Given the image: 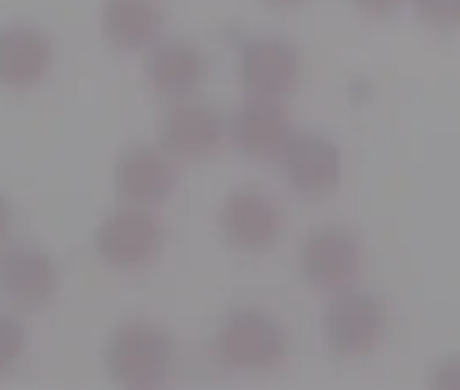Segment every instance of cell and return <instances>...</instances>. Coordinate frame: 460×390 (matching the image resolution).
I'll return each instance as SVG.
<instances>
[{
	"mask_svg": "<svg viewBox=\"0 0 460 390\" xmlns=\"http://www.w3.org/2000/svg\"><path fill=\"white\" fill-rule=\"evenodd\" d=\"M206 71L208 66L203 52L184 39L155 41L144 58V82L163 101L195 95L206 79Z\"/></svg>",
	"mask_w": 460,
	"mask_h": 390,
	"instance_id": "13",
	"label": "cell"
},
{
	"mask_svg": "<svg viewBox=\"0 0 460 390\" xmlns=\"http://www.w3.org/2000/svg\"><path fill=\"white\" fill-rule=\"evenodd\" d=\"M227 125L222 114L195 95L168 101L160 117V146L176 163H200L219 152Z\"/></svg>",
	"mask_w": 460,
	"mask_h": 390,
	"instance_id": "8",
	"label": "cell"
},
{
	"mask_svg": "<svg viewBox=\"0 0 460 390\" xmlns=\"http://www.w3.org/2000/svg\"><path fill=\"white\" fill-rule=\"evenodd\" d=\"M366 266L360 236L341 223H320L306 231L298 247V271L306 288L323 296L352 288Z\"/></svg>",
	"mask_w": 460,
	"mask_h": 390,
	"instance_id": "4",
	"label": "cell"
},
{
	"mask_svg": "<svg viewBox=\"0 0 460 390\" xmlns=\"http://www.w3.org/2000/svg\"><path fill=\"white\" fill-rule=\"evenodd\" d=\"M236 149L250 160H279L282 149L296 133L293 117L282 101L250 95L227 122Z\"/></svg>",
	"mask_w": 460,
	"mask_h": 390,
	"instance_id": "12",
	"label": "cell"
},
{
	"mask_svg": "<svg viewBox=\"0 0 460 390\" xmlns=\"http://www.w3.org/2000/svg\"><path fill=\"white\" fill-rule=\"evenodd\" d=\"M414 17L430 31L460 28V0H409Z\"/></svg>",
	"mask_w": 460,
	"mask_h": 390,
	"instance_id": "17",
	"label": "cell"
},
{
	"mask_svg": "<svg viewBox=\"0 0 460 390\" xmlns=\"http://www.w3.org/2000/svg\"><path fill=\"white\" fill-rule=\"evenodd\" d=\"M98 258L117 271H141L152 266L165 244V231L152 209L122 207L103 217L93 236Z\"/></svg>",
	"mask_w": 460,
	"mask_h": 390,
	"instance_id": "6",
	"label": "cell"
},
{
	"mask_svg": "<svg viewBox=\"0 0 460 390\" xmlns=\"http://www.w3.org/2000/svg\"><path fill=\"white\" fill-rule=\"evenodd\" d=\"M60 288L55 261L31 244L0 250V298L20 312H39L52 304Z\"/></svg>",
	"mask_w": 460,
	"mask_h": 390,
	"instance_id": "11",
	"label": "cell"
},
{
	"mask_svg": "<svg viewBox=\"0 0 460 390\" xmlns=\"http://www.w3.org/2000/svg\"><path fill=\"white\" fill-rule=\"evenodd\" d=\"M266 4L274 9H293V6H301L304 0H266Z\"/></svg>",
	"mask_w": 460,
	"mask_h": 390,
	"instance_id": "21",
	"label": "cell"
},
{
	"mask_svg": "<svg viewBox=\"0 0 460 390\" xmlns=\"http://www.w3.org/2000/svg\"><path fill=\"white\" fill-rule=\"evenodd\" d=\"M55 60L52 41L33 25H9L0 31V87L31 90L49 74Z\"/></svg>",
	"mask_w": 460,
	"mask_h": 390,
	"instance_id": "14",
	"label": "cell"
},
{
	"mask_svg": "<svg viewBox=\"0 0 460 390\" xmlns=\"http://www.w3.org/2000/svg\"><path fill=\"white\" fill-rule=\"evenodd\" d=\"M111 184L128 207L155 209L171 199L179 184L176 160L155 144H133L119 152L111 168Z\"/></svg>",
	"mask_w": 460,
	"mask_h": 390,
	"instance_id": "7",
	"label": "cell"
},
{
	"mask_svg": "<svg viewBox=\"0 0 460 390\" xmlns=\"http://www.w3.org/2000/svg\"><path fill=\"white\" fill-rule=\"evenodd\" d=\"M173 358L171 333L152 320H125L106 341V368L128 390L160 387L173 368Z\"/></svg>",
	"mask_w": 460,
	"mask_h": 390,
	"instance_id": "1",
	"label": "cell"
},
{
	"mask_svg": "<svg viewBox=\"0 0 460 390\" xmlns=\"http://www.w3.org/2000/svg\"><path fill=\"white\" fill-rule=\"evenodd\" d=\"M285 226L288 215L282 204L269 190L255 184L230 190L217 209V228L222 239L247 255H261L277 247Z\"/></svg>",
	"mask_w": 460,
	"mask_h": 390,
	"instance_id": "5",
	"label": "cell"
},
{
	"mask_svg": "<svg viewBox=\"0 0 460 390\" xmlns=\"http://www.w3.org/2000/svg\"><path fill=\"white\" fill-rule=\"evenodd\" d=\"M28 350V328L20 317L0 312V374L12 371Z\"/></svg>",
	"mask_w": 460,
	"mask_h": 390,
	"instance_id": "16",
	"label": "cell"
},
{
	"mask_svg": "<svg viewBox=\"0 0 460 390\" xmlns=\"http://www.w3.org/2000/svg\"><path fill=\"white\" fill-rule=\"evenodd\" d=\"M239 79L247 95L282 101L304 79V55L293 41L279 36L252 39L239 55Z\"/></svg>",
	"mask_w": 460,
	"mask_h": 390,
	"instance_id": "10",
	"label": "cell"
},
{
	"mask_svg": "<svg viewBox=\"0 0 460 390\" xmlns=\"http://www.w3.org/2000/svg\"><path fill=\"white\" fill-rule=\"evenodd\" d=\"M282 173L288 184L309 201H323L341 187L344 157L341 149L320 133H293L279 155Z\"/></svg>",
	"mask_w": 460,
	"mask_h": 390,
	"instance_id": "9",
	"label": "cell"
},
{
	"mask_svg": "<svg viewBox=\"0 0 460 390\" xmlns=\"http://www.w3.org/2000/svg\"><path fill=\"white\" fill-rule=\"evenodd\" d=\"M428 385L433 390H460V352H452L449 358H444L433 368Z\"/></svg>",
	"mask_w": 460,
	"mask_h": 390,
	"instance_id": "18",
	"label": "cell"
},
{
	"mask_svg": "<svg viewBox=\"0 0 460 390\" xmlns=\"http://www.w3.org/2000/svg\"><path fill=\"white\" fill-rule=\"evenodd\" d=\"M12 231H14V209L4 195H0V250L12 242Z\"/></svg>",
	"mask_w": 460,
	"mask_h": 390,
	"instance_id": "20",
	"label": "cell"
},
{
	"mask_svg": "<svg viewBox=\"0 0 460 390\" xmlns=\"http://www.w3.org/2000/svg\"><path fill=\"white\" fill-rule=\"evenodd\" d=\"M352 6L368 20H387L409 6V0H352Z\"/></svg>",
	"mask_w": 460,
	"mask_h": 390,
	"instance_id": "19",
	"label": "cell"
},
{
	"mask_svg": "<svg viewBox=\"0 0 460 390\" xmlns=\"http://www.w3.org/2000/svg\"><path fill=\"white\" fill-rule=\"evenodd\" d=\"M390 317L382 298L355 285L328 296L320 315V333L325 347L339 358H366L374 355L387 339Z\"/></svg>",
	"mask_w": 460,
	"mask_h": 390,
	"instance_id": "2",
	"label": "cell"
},
{
	"mask_svg": "<svg viewBox=\"0 0 460 390\" xmlns=\"http://www.w3.org/2000/svg\"><path fill=\"white\" fill-rule=\"evenodd\" d=\"M165 12L160 0H103L101 33L119 52L149 49L163 28Z\"/></svg>",
	"mask_w": 460,
	"mask_h": 390,
	"instance_id": "15",
	"label": "cell"
},
{
	"mask_svg": "<svg viewBox=\"0 0 460 390\" xmlns=\"http://www.w3.org/2000/svg\"><path fill=\"white\" fill-rule=\"evenodd\" d=\"M214 352L230 368L269 371L290 352L288 328L269 312L242 306L222 317L214 333Z\"/></svg>",
	"mask_w": 460,
	"mask_h": 390,
	"instance_id": "3",
	"label": "cell"
}]
</instances>
